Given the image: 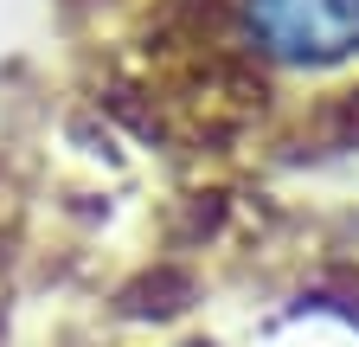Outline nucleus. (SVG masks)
Here are the masks:
<instances>
[{"label": "nucleus", "instance_id": "1", "mask_svg": "<svg viewBox=\"0 0 359 347\" xmlns=\"http://www.w3.org/2000/svg\"><path fill=\"white\" fill-rule=\"evenodd\" d=\"M250 20L289 58H340L359 46V0H250Z\"/></svg>", "mask_w": 359, "mask_h": 347}]
</instances>
